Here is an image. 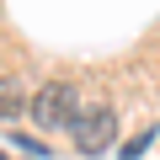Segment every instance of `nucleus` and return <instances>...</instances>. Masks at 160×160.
I'll list each match as a JSON object with an SVG mask.
<instances>
[{"label": "nucleus", "instance_id": "f257e3e1", "mask_svg": "<svg viewBox=\"0 0 160 160\" xmlns=\"http://www.w3.org/2000/svg\"><path fill=\"white\" fill-rule=\"evenodd\" d=\"M69 133H75V149H80V155H107V149H112V139H118V118H112V107H107V102L80 107V112H75V123H69Z\"/></svg>", "mask_w": 160, "mask_h": 160}, {"label": "nucleus", "instance_id": "20e7f679", "mask_svg": "<svg viewBox=\"0 0 160 160\" xmlns=\"http://www.w3.org/2000/svg\"><path fill=\"white\" fill-rule=\"evenodd\" d=\"M155 133H160V128H144L139 139H128V144H123V160H139V155H144V149L155 144Z\"/></svg>", "mask_w": 160, "mask_h": 160}, {"label": "nucleus", "instance_id": "f03ea898", "mask_svg": "<svg viewBox=\"0 0 160 160\" xmlns=\"http://www.w3.org/2000/svg\"><path fill=\"white\" fill-rule=\"evenodd\" d=\"M75 112H80V96H75V86L69 80H48V86L32 96V118L53 133V128H69L75 123Z\"/></svg>", "mask_w": 160, "mask_h": 160}, {"label": "nucleus", "instance_id": "7ed1b4c3", "mask_svg": "<svg viewBox=\"0 0 160 160\" xmlns=\"http://www.w3.org/2000/svg\"><path fill=\"white\" fill-rule=\"evenodd\" d=\"M32 107V96H27V86H22V80H0V123H16L22 112Z\"/></svg>", "mask_w": 160, "mask_h": 160}]
</instances>
